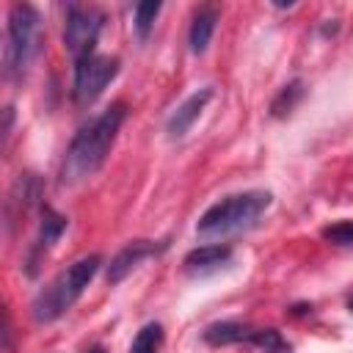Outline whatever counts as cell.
<instances>
[{
	"label": "cell",
	"instance_id": "obj_10",
	"mask_svg": "<svg viewBox=\"0 0 353 353\" xmlns=\"http://www.w3.org/2000/svg\"><path fill=\"white\" fill-rule=\"evenodd\" d=\"M210 99H212V88H210V85H204V88H199L196 94H190V97L171 113V119H168V124H165L168 138H182V135L193 127V121L201 116V110L207 108Z\"/></svg>",
	"mask_w": 353,
	"mask_h": 353
},
{
	"label": "cell",
	"instance_id": "obj_2",
	"mask_svg": "<svg viewBox=\"0 0 353 353\" xmlns=\"http://www.w3.org/2000/svg\"><path fill=\"white\" fill-rule=\"evenodd\" d=\"M270 201H273V196L268 190H243V193L223 196L221 201H215L212 207L204 210V215L196 223V232L210 240L248 232L259 223V218L270 207Z\"/></svg>",
	"mask_w": 353,
	"mask_h": 353
},
{
	"label": "cell",
	"instance_id": "obj_8",
	"mask_svg": "<svg viewBox=\"0 0 353 353\" xmlns=\"http://www.w3.org/2000/svg\"><path fill=\"white\" fill-rule=\"evenodd\" d=\"M165 248V243H152V240H130L108 265V281L119 284L130 270H135L146 256H157Z\"/></svg>",
	"mask_w": 353,
	"mask_h": 353
},
{
	"label": "cell",
	"instance_id": "obj_13",
	"mask_svg": "<svg viewBox=\"0 0 353 353\" xmlns=\"http://www.w3.org/2000/svg\"><path fill=\"white\" fill-rule=\"evenodd\" d=\"M301 97H303V80L287 83V85L273 97V102H270V116H273V119H284L290 110H295V105L301 102Z\"/></svg>",
	"mask_w": 353,
	"mask_h": 353
},
{
	"label": "cell",
	"instance_id": "obj_14",
	"mask_svg": "<svg viewBox=\"0 0 353 353\" xmlns=\"http://www.w3.org/2000/svg\"><path fill=\"white\" fill-rule=\"evenodd\" d=\"M160 345H163V325L160 323H146L135 334V339L130 345V353H157Z\"/></svg>",
	"mask_w": 353,
	"mask_h": 353
},
{
	"label": "cell",
	"instance_id": "obj_17",
	"mask_svg": "<svg viewBox=\"0 0 353 353\" xmlns=\"http://www.w3.org/2000/svg\"><path fill=\"white\" fill-rule=\"evenodd\" d=\"M85 353H105V347H99V345H94V347H88Z\"/></svg>",
	"mask_w": 353,
	"mask_h": 353
},
{
	"label": "cell",
	"instance_id": "obj_19",
	"mask_svg": "<svg viewBox=\"0 0 353 353\" xmlns=\"http://www.w3.org/2000/svg\"><path fill=\"white\" fill-rule=\"evenodd\" d=\"M270 353H281V350H270Z\"/></svg>",
	"mask_w": 353,
	"mask_h": 353
},
{
	"label": "cell",
	"instance_id": "obj_5",
	"mask_svg": "<svg viewBox=\"0 0 353 353\" xmlns=\"http://www.w3.org/2000/svg\"><path fill=\"white\" fill-rule=\"evenodd\" d=\"M105 14L94 6H69L66 8V22H63V44L72 52L74 61L85 58L94 52L97 39L102 33Z\"/></svg>",
	"mask_w": 353,
	"mask_h": 353
},
{
	"label": "cell",
	"instance_id": "obj_1",
	"mask_svg": "<svg viewBox=\"0 0 353 353\" xmlns=\"http://www.w3.org/2000/svg\"><path fill=\"white\" fill-rule=\"evenodd\" d=\"M124 119H127V105L113 102L110 108H105L99 116H94L88 124H83L77 130V135L72 138V143L63 154V163H61L63 185H77V182L94 176L105 165Z\"/></svg>",
	"mask_w": 353,
	"mask_h": 353
},
{
	"label": "cell",
	"instance_id": "obj_9",
	"mask_svg": "<svg viewBox=\"0 0 353 353\" xmlns=\"http://www.w3.org/2000/svg\"><path fill=\"white\" fill-rule=\"evenodd\" d=\"M229 259H232V245H226V243H204V245L193 248L185 256L182 265H185V270L190 276H207V273L221 270Z\"/></svg>",
	"mask_w": 353,
	"mask_h": 353
},
{
	"label": "cell",
	"instance_id": "obj_7",
	"mask_svg": "<svg viewBox=\"0 0 353 353\" xmlns=\"http://www.w3.org/2000/svg\"><path fill=\"white\" fill-rule=\"evenodd\" d=\"M66 226H69V221H66V215H61V212H55L52 207H41V223H39V234H36V240H33V245H30V254H28V259H25V268H28V276H36V268H39V262H41V256L61 240V234L66 232Z\"/></svg>",
	"mask_w": 353,
	"mask_h": 353
},
{
	"label": "cell",
	"instance_id": "obj_6",
	"mask_svg": "<svg viewBox=\"0 0 353 353\" xmlns=\"http://www.w3.org/2000/svg\"><path fill=\"white\" fill-rule=\"evenodd\" d=\"M116 74H119V58H113V55L91 52V55L74 61V83H72L74 102L91 105Z\"/></svg>",
	"mask_w": 353,
	"mask_h": 353
},
{
	"label": "cell",
	"instance_id": "obj_15",
	"mask_svg": "<svg viewBox=\"0 0 353 353\" xmlns=\"http://www.w3.org/2000/svg\"><path fill=\"white\" fill-rule=\"evenodd\" d=\"M160 8H163V6H160L157 0H143V3L135 6V33H138L141 41L149 39V33H152V28H154V19H157Z\"/></svg>",
	"mask_w": 353,
	"mask_h": 353
},
{
	"label": "cell",
	"instance_id": "obj_12",
	"mask_svg": "<svg viewBox=\"0 0 353 353\" xmlns=\"http://www.w3.org/2000/svg\"><path fill=\"white\" fill-rule=\"evenodd\" d=\"M215 22H218V8H212V6H201L193 14L190 30H188V44H190L193 55H204L207 52L210 41H212V33H215Z\"/></svg>",
	"mask_w": 353,
	"mask_h": 353
},
{
	"label": "cell",
	"instance_id": "obj_16",
	"mask_svg": "<svg viewBox=\"0 0 353 353\" xmlns=\"http://www.w3.org/2000/svg\"><path fill=\"white\" fill-rule=\"evenodd\" d=\"M323 237L334 245H353V221H339L323 229Z\"/></svg>",
	"mask_w": 353,
	"mask_h": 353
},
{
	"label": "cell",
	"instance_id": "obj_4",
	"mask_svg": "<svg viewBox=\"0 0 353 353\" xmlns=\"http://www.w3.org/2000/svg\"><path fill=\"white\" fill-rule=\"evenodd\" d=\"M36 33H39V11L28 3H14L8 11L6 28V77L17 80L25 74L33 52H36Z\"/></svg>",
	"mask_w": 353,
	"mask_h": 353
},
{
	"label": "cell",
	"instance_id": "obj_18",
	"mask_svg": "<svg viewBox=\"0 0 353 353\" xmlns=\"http://www.w3.org/2000/svg\"><path fill=\"white\" fill-rule=\"evenodd\" d=\"M347 309H350V312H353V298H350V301H347Z\"/></svg>",
	"mask_w": 353,
	"mask_h": 353
},
{
	"label": "cell",
	"instance_id": "obj_3",
	"mask_svg": "<svg viewBox=\"0 0 353 353\" xmlns=\"http://www.w3.org/2000/svg\"><path fill=\"white\" fill-rule=\"evenodd\" d=\"M99 265H102V256L99 254H88V256L74 259L69 268H63L33 298V303H30L33 320L39 325H47V323H55L61 314H66L74 306V301L83 295V290L91 284V279L97 276Z\"/></svg>",
	"mask_w": 353,
	"mask_h": 353
},
{
	"label": "cell",
	"instance_id": "obj_11",
	"mask_svg": "<svg viewBox=\"0 0 353 353\" xmlns=\"http://www.w3.org/2000/svg\"><path fill=\"white\" fill-rule=\"evenodd\" d=\"M256 334V328L245 325V323H237V320H218V323H210L204 331H201V339L212 347H223V345H237V342H251Z\"/></svg>",
	"mask_w": 353,
	"mask_h": 353
}]
</instances>
